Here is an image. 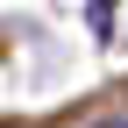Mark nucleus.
Listing matches in <instances>:
<instances>
[{
	"label": "nucleus",
	"instance_id": "1",
	"mask_svg": "<svg viewBox=\"0 0 128 128\" xmlns=\"http://www.w3.org/2000/svg\"><path fill=\"white\" fill-rule=\"evenodd\" d=\"M100 128H128V114H114V121H100Z\"/></svg>",
	"mask_w": 128,
	"mask_h": 128
}]
</instances>
